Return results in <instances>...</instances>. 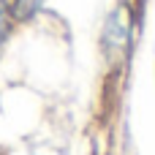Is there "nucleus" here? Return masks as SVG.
<instances>
[{
    "label": "nucleus",
    "instance_id": "1",
    "mask_svg": "<svg viewBox=\"0 0 155 155\" xmlns=\"http://www.w3.org/2000/svg\"><path fill=\"white\" fill-rule=\"evenodd\" d=\"M128 33H131V22H128V11L120 8L112 19H109V27H106V44L120 52L123 46H128Z\"/></svg>",
    "mask_w": 155,
    "mask_h": 155
},
{
    "label": "nucleus",
    "instance_id": "2",
    "mask_svg": "<svg viewBox=\"0 0 155 155\" xmlns=\"http://www.w3.org/2000/svg\"><path fill=\"white\" fill-rule=\"evenodd\" d=\"M41 3H44V0H16V3H14V16H16V19H27V16H33V14L38 11Z\"/></svg>",
    "mask_w": 155,
    "mask_h": 155
},
{
    "label": "nucleus",
    "instance_id": "3",
    "mask_svg": "<svg viewBox=\"0 0 155 155\" xmlns=\"http://www.w3.org/2000/svg\"><path fill=\"white\" fill-rule=\"evenodd\" d=\"M5 30H8V22H5V3L0 0V44L5 38Z\"/></svg>",
    "mask_w": 155,
    "mask_h": 155
}]
</instances>
